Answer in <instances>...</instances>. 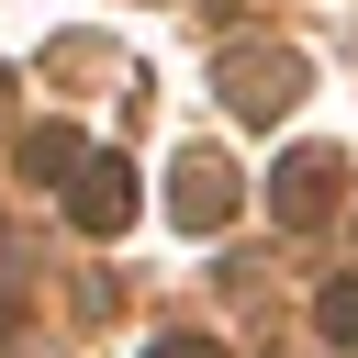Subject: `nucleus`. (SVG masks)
I'll use <instances>...</instances> for the list:
<instances>
[{
    "label": "nucleus",
    "mask_w": 358,
    "mask_h": 358,
    "mask_svg": "<svg viewBox=\"0 0 358 358\" xmlns=\"http://www.w3.org/2000/svg\"><path fill=\"white\" fill-rule=\"evenodd\" d=\"M224 101H235V123H280L302 101V56L291 45H235L224 56Z\"/></svg>",
    "instance_id": "f257e3e1"
},
{
    "label": "nucleus",
    "mask_w": 358,
    "mask_h": 358,
    "mask_svg": "<svg viewBox=\"0 0 358 358\" xmlns=\"http://www.w3.org/2000/svg\"><path fill=\"white\" fill-rule=\"evenodd\" d=\"M268 213H280L291 235H313V224L336 213V157H324V145H302V157H280V168H268Z\"/></svg>",
    "instance_id": "f03ea898"
},
{
    "label": "nucleus",
    "mask_w": 358,
    "mask_h": 358,
    "mask_svg": "<svg viewBox=\"0 0 358 358\" xmlns=\"http://www.w3.org/2000/svg\"><path fill=\"white\" fill-rule=\"evenodd\" d=\"M67 213H78V235H123V224H134V168H123V157H78Z\"/></svg>",
    "instance_id": "7ed1b4c3"
},
{
    "label": "nucleus",
    "mask_w": 358,
    "mask_h": 358,
    "mask_svg": "<svg viewBox=\"0 0 358 358\" xmlns=\"http://www.w3.org/2000/svg\"><path fill=\"white\" fill-rule=\"evenodd\" d=\"M168 201H179V224H190V235H213V224L235 213V168L190 145V157H179V179H168Z\"/></svg>",
    "instance_id": "20e7f679"
},
{
    "label": "nucleus",
    "mask_w": 358,
    "mask_h": 358,
    "mask_svg": "<svg viewBox=\"0 0 358 358\" xmlns=\"http://www.w3.org/2000/svg\"><path fill=\"white\" fill-rule=\"evenodd\" d=\"M22 168H34V179H78V134H67V123H34V134H22Z\"/></svg>",
    "instance_id": "39448f33"
},
{
    "label": "nucleus",
    "mask_w": 358,
    "mask_h": 358,
    "mask_svg": "<svg viewBox=\"0 0 358 358\" xmlns=\"http://www.w3.org/2000/svg\"><path fill=\"white\" fill-rule=\"evenodd\" d=\"M313 324H324V336H336V347H358V280H336V291H324V302H313Z\"/></svg>",
    "instance_id": "423d86ee"
},
{
    "label": "nucleus",
    "mask_w": 358,
    "mask_h": 358,
    "mask_svg": "<svg viewBox=\"0 0 358 358\" xmlns=\"http://www.w3.org/2000/svg\"><path fill=\"white\" fill-rule=\"evenodd\" d=\"M145 358H224V347H213V336H157Z\"/></svg>",
    "instance_id": "0eeeda50"
},
{
    "label": "nucleus",
    "mask_w": 358,
    "mask_h": 358,
    "mask_svg": "<svg viewBox=\"0 0 358 358\" xmlns=\"http://www.w3.org/2000/svg\"><path fill=\"white\" fill-rule=\"evenodd\" d=\"M0 336H11V302H0Z\"/></svg>",
    "instance_id": "6e6552de"
},
{
    "label": "nucleus",
    "mask_w": 358,
    "mask_h": 358,
    "mask_svg": "<svg viewBox=\"0 0 358 358\" xmlns=\"http://www.w3.org/2000/svg\"><path fill=\"white\" fill-rule=\"evenodd\" d=\"M0 90H11V67H0Z\"/></svg>",
    "instance_id": "1a4fd4ad"
}]
</instances>
